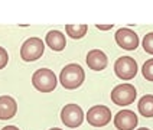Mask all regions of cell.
Returning <instances> with one entry per match:
<instances>
[{"mask_svg": "<svg viewBox=\"0 0 153 130\" xmlns=\"http://www.w3.org/2000/svg\"><path fill=\"white\" fill-rule=\"evenodd\" d=\"M85 72L81 65L78 64H69L61 71L59 81L64 88L67 90H75L84 82Z\"/></svg>", "mask_w": 153, "mask_h": 130, "instance_id": "obj_1", "label": "cell"}, {"mask_svg": "<svg viewBox=\"0 0 153 130\" xmlns=\"http://www.w3.org/2000/svg\"><path fill=\"white\" fill-rule=\"evenodd\" d=\"M32 84L41 93H51L56 88V77H55L53 71H51V69L41 68L33 74Z\"/></svg>", "mask_w": 153, "mask_h": 130, "instance_id": "obj_2", "label": "cell"}, {"mask_svg": "<svg viewBox=\"0 0 153 130\" xmlns=\"http://www.w3.org/2000/svg\"><path fill=\"white\" fill-rule=\"evenodd\" d=\"M137 91L134 85H131V84H120V85L113 88L111 101L114 104H117V105H120V107H126V105H130L131 103H134Z\"/></svg>", "mask_w": 153, "mask_h": 130, "instance_id": "obj_3", "label": "cell"}, {"mask_svg": "<svg viewBox=\"0 0 153 130\" xmlns=\"http://www.w3.org/2000/svg\"><path fill=\"white\" fill-rule=\"evenodd\" d=\"M43 51H45V45H43L42 39L29 38L20 48V56L26 62H32V61L39 59L43 55Z\"/></svg>", "mask_w": 153, "mask_h": 130, "instance_id": "obj_4", "label": "cell"}, {"mask_svg": "<svg viewBox=\"0 0 153 130\" xmlns=\"http://www.w3.org/2000/svg\"><path fill=\"white\" fill-rule=\"evenodd\" d=\"M61 120L65 126H68L71 129H75L78 126H81V123L84 121V113H82L79 105L67 104L61 110Z\"/></svg>", "mask_w": 153, "mask_h": 130, "instance_id": "obj_5", "label": "cell"}, {"mask_svg": "<svg viewBox=\"0 0 153 130\" xmlns=\"http://www.w3.org/2000/svg\"><path fill=\"white\" fill-rule=\"evenodd\" d=\"M87 121L94 127H102L111 121V110L105 105H94L87 111Z\"/></svg>", "mask_w": 153, "mask_h": 130, "instance_id": "obj_6", "label": "cell"}, {"mask_svg": "<svg viewBox=\"0 0 153 130\" xmlns=\"http://www.w3.org/2000/svg\"><path fill=\"white\" fill-rule=\"evenodd\" d=\"M114 72L121 79H131L137 74V64L131 56H121L114 64Z\"/></svg>", "mask_w": 153, "mask_h": 130, "instance_id": "obj_7", "label": "cell"}, {"mask_svg": "<svg viewBox=\"0 0 153 130\" xmlns=\"http://www.w3.org/2000/svg\"><path fill=\"white\" fill-rule=\"evenodd\" d=\"M116 42L120 48L127 49V51H134L139 46V36L134 30L128 27H121L116 32Z\"/></svg>", "mask_w": 153, "mask_h": 130, "instance_id": "obj_8", "label": "cell"}, {"mask_svg": "<svg viewBox=\"0 0 153 130\" xmlns=\"http://www.w3.org/2000/svg\"><path fill=\"white\" fill-rule=\"evenodd\" d=\"M137 123V116L130 110H121L114 116V126L119 130H134Z\"/></svg>", "mask_w": 153, "mask_h": 130, "instance_id": "obj_9", "label": "cell"}, {"mask_svg": "<svg viewBox=\"0 0 153 130\" xmlns=\"http://www.w3.org/2000/svg\"><path fill=\"white\" fill-rule=\"evenodd\" d=\"M87 65L88 68L94 69V71H102V69L107 67L108 59H107V55L100 49H93L87 53Z\"/></svg>", "mask_w": 153, "mask_h": 130, "instance_id": "obj_10", "label": "cell"}, {"mask_svg": "<svg viewBox=\"0 0 153 130\" xmlns=\"http://www.w3.org/2000/svg\"><path fill=\"white\" fill-rule=\"evenodd\" d=\"M17 104L10 95L0 97V120H10L16 116Z\"/></svg>", "mask_w": 153, "mask_h": 130, "instance_id": "obj_11", "label": "cell"}, {"mask_svg": "<svg viewBox=\"0 0 153 130\" xmlns=\"http://www.w3.org/2000/svg\"><path fill=\"white\" fill-rule=\"evenodd\" d=\"M46 43L52 51H62V49H65V45H67L65 35L59 32V30H51L46 35Z\"/></svg>", "mask_w": 153, "mask_h": 130, "instance_id": "obj_12", "label": "cell"}, {"mask_svg": "<svg viewBox=\"0 0 153 130\" xmlns=\"http://www.w3.org/2000/svg\"><path fill=\"white\" fill-rule=\"evenodd\" d=\"M139 111L143 117H153V95H145L140 98Z\"/></svg>", "mask_w": 153, "mask_h": 130, "instance_id": "obj_13", "label": "cell"}, {"mask_svg": "<svg viewBox=\"0 0 153 130\" xmlns=\"http://www.w3.org/2000/svg\"><path fill=\"white\" fill-rule=\"evenodd\" d=\"M87 30H88V27L85 25H67L65 26V32L68 33L69 38H72V39H81V38H84L85 33H87Z\"/></svg>", "mask_w": 153, "mask_h": 130, "instance_id": "obj_14", "label": "cell"}, {"mask_svg": "<svg viewBox=\"0 0 153 130\" xmlns=\"http://www.w3.org/2000/svg\"><path fill=\"white\" fill-rule=\"evenodd\" d=\"M142 72H143V77L147 81H152L153 82V58L152 59H147L142 68Z\"/></svg>", "mask_w": 153, "mask_h": 130, "instance_id": "obj_15", "label": "cell"}, {"mask_svg": "<svg viewBox=\"0 0 153 130\" xmlns=\"http://www.w3.org/2000/svg\"><path fill=\"white\" fill-rule=\"evenodd\" d=\"M143 49H145L147 53H152L153 55V32L147 33L143 38Z\"/></svg>", "mask_w": 153, "mask_h": 130, "instance_id": "obj_16", "label": "cell"}, {"mask_svg": "<svg viewBox=\"0 0 153 130\" xmlns=\"http://www.w3.org/2000/svg\"><path fill=\"white\" fill-rule=\"evenodd\" d=\"M7 61H9L7 51H6L4 48L0 46V69H3L6 65H7Z\"/></svg>", "mask_w": 153, "mask_h": 130, "instance_id": "obj_17", "label": "cell"}, {"mask_svg": "<svg viewBox=\"0 0 153 130\" xmlns=\"http://www.w3.org/2000/svg\"><path fill=\"white\" fill-rule=\"evenodd\" d=\"M97 27L100 29V30H108L113 27V25H97Z\"/></svg>", "mask_w": 153, "mask_h": 130, "instance_id": "obj_18", "label": "cell"}, {"mask_svg": "<svg viewBox=\"0 0 153 130\" xmlns=\"http://www.w3.org/2000/svg\"><path fill=\"white\" fill-rule=\"evenodd\" d=\"M1 130H19L16 126H6V127H3Z\"/></svg>", "mask_w": 153, "mask_h": 130, "instance_id": "obj_19", "label": "cell"}, {"mask_svg": "<svg viewBox=\"0 0 153 130\" xmlns=\"http://www.w3.org/2000/svg\"><path fill=\"white\" fill-rule=\"evenodd\" d=\"M139 130H149V129H146V127H142V129H139Z\"/></svg>", "mask_w": 153, "mask_h": 130, "instance_id": "obj_20", "label": "cell"}, {"mask_svg": "<svg viewBox=\"0 0 153 130\" xmlns=\"http://www.w3.org/2000/svg\"><path fill=\"white\" fill-rule=\"evenodd\" d=\"M51 130H61V129H58V127H55V129H51Z\"/></svg>", "mask_w": 153, "mask_h": 130, "instance_id": "obj_21", "label": "cell"}]
</instances>
